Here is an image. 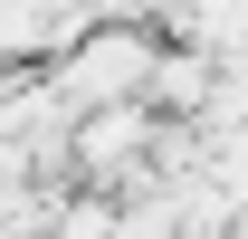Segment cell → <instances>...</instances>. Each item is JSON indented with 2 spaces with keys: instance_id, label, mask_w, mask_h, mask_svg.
Returning a JSON list of instances; mask_svg holds the SVG:
<instances>
[{
  "instance_id": "obj_1",
  "label": "cell",
  "mask_w": 248,
  "mask_h": 239,
  "mask_svg": "<svg viewBox=\"0 0 248 239\" xmlns=\"http://www.w3.org/2000/svg\"><path fill=\"white\" fill-rule=\"evenodd\" d=\"M153 67H162L153 38L95 29V38H77V48L48 67V86H58L67 105H77V124H86V115H105V105H143V96H153Z\"/></svg>"
},
{
  "instance_id": "obj_2",
  "label": "cell",
  "mask_w": 248,
  "mask_h": 239,
  "mask_svg": "<svg viewBox=\"0 0 248 239\" xmlns=\"http://www.w3.org/2000/svg\"><path fill=\"white\" fill-rule=\"evenodd\" d=\"M134 153H143V105H105L77 124V172L115 182V172H134Z\"/></svg>"
},
{
  "instance_id": "obj_3",
  "label": "cell",
  "mask_w": 248,
  "mask_h": 239,
  "mask_svg": "<svg viewBox=\"0 0 248 239\" xmlns=\"http://www.w3.org/2000/svg\"><path fill=\"white\" fill-rule=\"evenodd\" d=\"M153 96H162V105H201V96H210V67H201V58H162L153 67Z\"/></svg>"
}]
</instances>
